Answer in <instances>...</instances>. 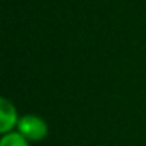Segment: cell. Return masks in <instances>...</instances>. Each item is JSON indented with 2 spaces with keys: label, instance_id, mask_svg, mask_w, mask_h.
<instances>
[{
  "label": "cell",
  "instance_id": "cell-1",
  "mask_svg": "<svg viewBox=\"0 0 146 146\" xmlns=\"http://www.w3.org/2000/svg\"><path fill=\"white\" fill-rule=\"evenodd\" d=\"M16 130L22 137H25L30 143L32 141H42L49 135V124L44 118L35 113H27L19 118Z\"/></svg>",
  "mask_w": 146,
  "mask_h": 146
},
{
  "label": "cell",
  "instance_id": "cell-2",
  "mask_svg": "<svg viewBox=\"0 0 146 146\" xmlns=\"http://www.w3.org/2000/svg\"><path fill=\"white\" fill-rule=\"evenodd\" d=\"M19 113L17 108L8 98L0 99V133L5 135L8 132L16 130L17 123H19Z\"/></svg>",
  "mask_w": 146,
  "mask_h": 146
},
{
  "label": "cell",
  "instance_id": "cell-3",
  "mask_svg": "<svg viewBox=\"0 0 146 146\" xmlns=\"http://www.w3.org/2000/svg\"><path fill=\"white\" fill-rule=\"evenodd\" d=\"M0 146H30V141L22 137L17 130L8 132L5 135H2L0 138Z\"/></svg>",
  "mask_w": 146,
  "mask_h": 146
}]
</instances>
